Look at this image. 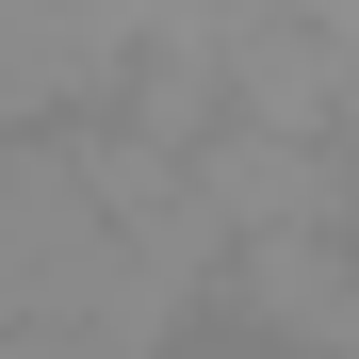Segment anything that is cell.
<instances>
[{"instance_id": "1", "label": "cell", "mask_w": 359, "mask_h": 359, "mask_svg": "<svg viewBox=\"0 0 359 359\" xmlns=\"http://www.w3.org/2000/svg\"><path fill=\"white\" fill-rule=\"evenodd\" d=\"M114 278H131V245H114V212L82 196V147L66 131H0V327L114 343Z\"/></svg>"}, {"instance_id": "2", "label": "cell", "mask_w": 359, "mask_h": 359, "mask_svg": "<svg viewBox=\"0 0 359 359\" xmlns=\"http://www.w3.org/2000/svg\"><path fill=\"white\" fill-rule=\"evenodd\" d=\"M311 359H359V245H343V294H327V327H311Z\"/></svg>"}]
</instances>
